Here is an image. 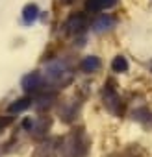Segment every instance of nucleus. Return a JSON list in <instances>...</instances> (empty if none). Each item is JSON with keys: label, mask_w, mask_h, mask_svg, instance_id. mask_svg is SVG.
Returning a JSON list of instances; mask_svg holds the SVG:
<instances>
[{"label": "nucleus", "mask_w": 152, "mask_h": 157, "mask_svg": "<svg viewBox=\"0 0 152 157\" xmlns=\"http://www.w3.org/2000/svg\"><path fill=\"white\" fill-rule=\"evenodd\" d=\"M43 78H45V83L54 85V87H61V89L72 82V74L63 63H50L46 67V72L43 74Z\"/></svg>", "instance_id": "f257e3e1"}, {"label": "nucleus", "mask_w": 152, "mask_h": 157, "mask_svg": "<svg viewBox=\"0 0 152 157\" xmlns=\"http://www.w3.org/2000/svg\"><path fill=\"white\" fill-rule=\"evenodd\" d=\"M89 140L84 131H74L65 139L63 144V155L65 157H84L87 153Z\"/></svg>", "instance_id": "f03ea898"}, {"label": "nucleus", "mask_w": 152, "mask_h": 157, "mask_svg": "<svg viewBox=\"0 0 152 157\" xmlns=\"http://www.w3.org/2000/svg\"><path fill=\"white\" fill-rule=\"evenodd\" d=\"M87 28H89V19H87L86 13H74V15H70V17L65 21V24H63V30H65L69 35H80V33H84Z\"/></svg>", "instance_id": "7ed1b4c3"}, {"label": "nucleus", "mask_w": 152, "mask_h": 157, "mask_svg": "<svg viewBox=\"0 0 152 157\" xmlns=\"http://www.w3.org/2000/svg\"><path fill=\"white\" fill-rule=\"evenodd\" d=\"M21 87L26 91V93H37L39 89H43L45 87V78H43V74L41 72H30V74H26L22 80H21Z\"/></svg>", "instance_id": "20e7f679"}, {"label": "nucleus", "mask_w": 152, "mask_h": 157, "mask_svg": "<svg viewBox=\"0 0 152 157\" xmlns=\"http://www.w3.org/2000/svg\"><path fill=\"white\" fill-rule=\"evenodd\" d=\"M102 100H104V105H106L108 111H111L113 115H121V98H119V94H117V91L113 87L104 85Z\"/></svg>", "instance_id": "39448f33"}, {"label": "nucleus", "mask_w": 152, "mask_h": 157, "mask_svg": "<svg viewBox=\"0 0 152 157\" xmlns=\"http://www.w3.org/2000/svg\"><path fill=\"white\" fill-rule=\"evenodd\" d=\"M113 26H115L113 17H111V15H108V13H102V15H98V17L95 19V22H93V32L102 33V32L111 30Z\"/></svg>", "instance_id": "423d86ee"}, {"label": "nucleus", "mask_w": 152, "mask_h": 157, "mask_svg": "<svg viewBox=\"0 0 152 157\" xmlns=\"http://www.w3.org/2000/svg\"><path fill=\"white\" fill-rule=\"evenodd\" d=\"M117 2L119 0H86V10L91 13H98V11L113 8Z\"/></svg>", "instance_id": "0eeeda50"}, {"label": "nucleus", "mask_w": 152, "mask_h": 157, "mask_svg": "<svg viewBox=\"0 0 152 157\" xmlns=\"http://www.w3.org/2000/svg\"><path fill=\"white\" fill-rule=\"evenodd\" d=\"M56 155H58V148H56V144L52 140L41 142L32 153V157H56Z\"/></svg>", "instance_id": "6e6552de"}, {"label": "nucleus", "mask_w": 152, "mask_h": 157, "mask_svg": "<svg viewBox=\"0 0 152 157\" xmlns=\"http://www.w3.org/2000/svg\"><path fill=\"white\" fill-rule=\"evenodd\" d=\"M39 8H37V4H34V2H30V4H26L24 8H22V22L26 24V26H30V24H34L37 19H39Z\"/></svg>", "instance_id": "1a4fd4ad"}, {"label": "nucleus", "mask_w": 152, "mask_h": 157, "mask_svg": "<svg viewBox=\"0 0 152 157\" xmlns=\"http://www.w3.org/2000/svg\"><path fill=\"white\" fill-rule=\"evenodd\" d=\"M50 118H46V117H43V118H39V120H35L34 122V126H32V129H30V133L34 135V137H45L46 135V131L50 129Z\"/></svg>", "instance_id": "9d476101"}, {"label": "nucleus", "mask_w": 152, "mask_h": 157, "mask_svg": "<svg viewBox=\"0 0 152 157\" xmlns=\"http://www.w3.org/2000/svg\"><path fill=\"white\" fill-rule=\"evenodd\" d=\"M100 67H102V63H100V59H98L97 56H87V57H84V59H82V63H80L82 72H87V74L97 72Z\"/></svg>", "instance_id": "9b49d317"}, {"label": "nucleus", "mask_w": 152, "mask_h": 157, "mask_svg": "<svg viewBox=\"0 0 152 157\" xmlns=\"http://www.w3.org/2000/svg\"><path fill=\"white\" fill-rule=\"evenodd\" d=\"M32 96H22V98H17L15 102H11L10 104V107H8V111L10 113H22V111H26L30 105H32Z\"/></svg>", "instance_id": "f8f14e48"}, {"label": "nucleus", "mask_w": 152, "mask_h": 157, "mask_svg": "<svg viewBox=\"0 0 152 157\" xmlns=\"http://www.w3.org/2000/svg\"><path fill=\"white\" fill-rule=\"evenodd\" d=\"M128 59L124 56H115L113 61H111V70L113 72H126L128 70Z\"/></svg>", "instance_id": "ddd939ff"}, {"label": "nucleus", "mask_w": 152, "mask_h": 157, "mask_svg": "<svg viewBox=\"0 0 152 157\" xmlns=\"http://www.w3.org/2000/svg\"><path fill=\"white\" fill-rule=\"evenodd\" d=\"M11 122H13V118H11V117H0V131H2L6 126H10Z\"/></svg>", "instance_id": "4468645a"}, {"label": "nucleus", "mask_w": 152, "mask_h": 157, "mask_svg": "<svg viewBox=\"0 0 152 157\" xmlns=\"http://www.w3.org/2000/svg\"><path fill=\"white\" fill-rule=\"evenodd\" d=\"M63 2H65V4H70V2H72V0H63Z\"/></svg>", "instance_id": "2eb2a0df"}]
</instances>
